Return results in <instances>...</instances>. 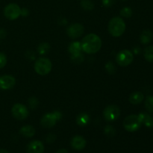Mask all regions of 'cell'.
Segmentation results:
<instances>
[{
    "label": "cell",
    "instance_id": "obj_14",
    "mask_svg": "<svg viewBox=\"0 0 153 153\" xmlns=\"http://www.w3.org/2000/svg\"><path fill=\"white\" fill-rule=\"evenodd\" d=\"M143 94L140 92H134L130 95L129 102L133 105L140 104L143 100Z\"/></svg>",
    "mask_w": 153,
    "mask_h": 153
},
{
    "label": "cell",
    "instance_id": "obj_32",
    "mask_svg": "<svg viewBox=\"0 0 153 153\" xmlns=\"http://www.w3.org/2000/svg\"><path fill=\"white\" fill-rule=\"evenodd\" d=\"M28 14V10L26 8H23L21 10V15L23 16H26Z\"/></svg>",
    "mask_w": 153,
    "mask_h": 153
},
{
    "label": "cell",
    "instance_id": "obj_24",
    "mask_svg": "<svg viewBox=\"0 0 153 153\" xmlns=\"http://www.w3.org/2000/svg\"><path fill=\"white\" fill-rule=\"evenodd\" d=\"M81 5L85 10H91L94 8V3L91 0H82Z\"/></svg>",
    "mask_w": 153,
    "mask_h": 153
},
{
    "label": "cell",
    "instance_id": "obj_28",
    "mask_svg": "<svg viewBox=\"0 0 153 153\" xmlns=\"http://www.w3.org/2000/svg\"><path fill=\"white\" fill-rule=\"evenodd\" d=\"M105 68L106 70H107V71L109 73H111V74H113V73L115 72V70H116V68H115L114 65L113 63L111 62L108 63L105 66Z\"/></svg>",
    "mask_w": 153,
    "mask_h": 153
},
{
    "label": "cell",
    "instance_id": "obj_35",
    "mask_svg": "<svg viewBox=\"0 0 153 153\" xmlns=\"http://www.w3.org/2000/svg\"><path fill=\"white\" fill-rule=\"evenodd\" d=\"M0 153H9L7 150L5 149H0Z\"/></svg>",
    "mask_w": 153,
    "mask_h": 153
},
{
    "label": "cell",
    "instance_id": "obj_15",
    "mask_svg": "<svg viewBox=\"0 0 153 153\" xmlns=\"http://www.w3.org/2000/svg\"><path fill=\"white\" fill-rule=\"evenodd\" d=\"M20 133L26 137H31L35 134V129L32 126H25L20 128Z\"/></svg>",
    "mask_w": 153,
    "mask_h": 153
},
{
    "label": "cell",
    "instance_id": "obj_10",
    "mask_svg": "<svg viewBox=\"0 0 153 153\" xmlns=\"http://www.w3.org/2000/svg\"><path fill=\"white\" fill-rule=\"evenodd\" d=\"M67 32L69 37L71 38H78L83 34L84 27L79 23H74L69 26Z\"/></svg>",
    "mask_w": 153,
    "mask_h": 153
},
{
    "label": "cell",
    "instance_id": "obj_6",
    "mask_svg": "<svg viewBox=\"0 0 153 153\" xmlns=\"http://www.w3.org/2000/svg\"><path fill=\"white\" fill-rule=\"evenodd\" d=\"M4 14L6 18L10 20H13L17 19L21 15V8L18 4L10 3L4 7Z\"/></svg>",
    "mask_w": 153,
    "mask_h": 153
},
{
    "label": "cell",
    "instance_id": "obj_20",
    "mask_svg": "<svg viewBox=\"0 0 153 153\" xmlns=\"http://www.w3.org/2000/svg\"><path fill=\"white\" fill-rule=\"evenodd\" d=\"M143 55L146 61L153 63V46H149L145 48L143 51Z\"/></svg>",
    "mask_w": 153,
    "mask_h": 153
},
{
    "label": "cell",
    "instance_id": "obj_26",
    "mask_svg": "<svg viewBox=\"0 0 153 153\" xmlns=\"http://www.w3.org/2000/svg\"><path fill=\"white\" fill-rule=\"evenodd\" d=\"M105 134H107L108 136H109V137H113V136H114L116 131H115V129L112 126H106L105 128Z\"/></svg>",
    "mask_w": 153,
    "mask_h": 153
},
{
    "label": "cell",
    "instance_id": "obj_1",
    "mask_svg": "<svg viewBox=\"0 0 153 153\" xmlns=\"http://www.w3.org/2000/svg\"><path fill=\"white\" fill-rule=\"evenodd\" d=\"M102 46L101 39L94 34H90L85 36L82 43V50L88 54H94L98 52Z\"/></svg>",
    "mask_w": 153,
    "mask_h": 153
},
{
    "label": "cell",
    "instance_id": "obj_18",
    "mask_svg": "<svg viewBox=\"0 0 153 153\" xmlns=\"http://www.w3.org/2000/svg\"><path fill=\"white\" fill-rule=\"evenodd\" d=\"M152 33L149 30H144L140 36V40L143 44H147L152 40Z\"/></svg>",
    "mask_w": 153,
    "mask_h": 153
},
{
    "label": "cell",
    "instance_id": "obj_27",
    "mask_svg": "<svg viewBox=\"0 0 153 153\" xmlns=\"http://www.w3.org/2000/svg\"><path fill=\"white\" fill-rule=\"evenodd\" d=\"M28 103L31 108H35L38 105L39 102L37 98H35V97H31V98H30L29 100H28Z\"/></svg>",
    "mask_w": 153,
    "mask_h": 153
},
{
    "label": "cell",
    "instance_id": "obj_21",
    "mask_svg": "<svg viewBox=\"0 0 153 153\" xmlns=\"http://www.w3.org/2000/svg\"><path fill=\"white\" fill-rule=\"evenodd\" d=\"M38 52L40 55H44V54L48 53L50 50V46L47 43H42L39 45L38 46Z\"/></svg>",
    "mask_w": 153,
    "mask_h": 153
},
{
    "label": "cell",
    "instance_id": "obj_30",
    "mask_svg": "<svg viewBox=\"0 0 153 153\" xmlns=\"http://www.w3.org/2000/svg\"><path fill=\"white\" fill-rule=\"evenodd\" d=\"M115 3V0H102V4L105 7H111Z\"/></svg>",
    "mask_w": 153,
    "mask_h": 153
},
{
    "label": "cell",
    "instance_id": "obj_23",
    "mask_svg": "<svg viewBox=\"0 0 153 153\" xmlns=\"http://www.w3.org/2000/svg\"><path fill=\"white\" fill-rule=\"evenodd\" d=\"M72 62L76 64H80L84 61V55H82V52L76 55H72L71 57Z\"/></svg>",
    "mask_w": 153,
    "mask_h": 153
},
{
    "label": "cell",
    "instance_id": "obj_17",
    "mask_svg": "<svg viewBox=\"0 0 153 153\" xmlns=\"http://www.w3.org/2000/svg\"><path fill=\"white\" fill-rule=\"evenodd\" d=\"M90 117L88 114L82 113L76 118V123L80 126H85L89 123Z\"/></svg>",
    "mask_w": 153,
    "mask_h": 153
},
{
    "label": "cell",
    "instance_id": "obj_33",
    "mask_svg": "<svg viewBox=\"0 0 153 153\" xmlns=\"http://www.w3.org/2000/svg\"><path fill=\"white\" fill-rule=\"evenodd\" d=\"M6 35V31L4 29H0V39H2L5 37Z\"/></svg>",
    "mask_w": 153,
    "mask_h": 153
},
{
    "label": "cell",
    "instance_id": "obj_25",
    "mask_svg": "<svg viewBox=\"0 0 153 153\" xmlns=\"http://www.w3.org/2000/svg\"><path fill=\"white\" fill-rule=\"evenodd\" d=\"M131 14H132V10H131V9L130 8V7H124V8H123L120 11V15L121 16H124V17L128 18L131 16Z\"/></svg>",
    "mask_w": 153,
    "mask_h": 153
},
{
    "label": "cell",
    "instance_id": "obj_2",
    "mask_svg": "<svg viewBox=\"0 0 153 153\" xmlns=\"http://www.w3.org/2000/svg\"><path fill=\"white\" fill-rule=\"evenodd\" d=\"M108 30L110 34L114 37H120L126 30V24L123 19L120 17H114L108 24Z\"/></svg>",
    "mask_w": 153,
    "mask_h": 153
},
{
    "label": "cell",
    "instance_id": "obj_29",
    "mask_svg": "<svg viewBox=\"0 0 153 153\" xmlns=\"http://www.w3.org/2000/svg\"><path fill=\"white\" fill-rule=\"evenodd\" d=\"M7 63V58L4 54L0 53V69L3 68L6 65Z\"/></svg>",
    "mask_w": 153,
    "mask_h": 153
},
{
    "label": "cell",
    "instance_id": "obj_9",
    "mask_svg": "<svg viewBox=\"0 0 153 153\" xmlns=\"http://www.w3.org/2000/svg\"><path fill=\"white\" fill-rule=\"evenodd\" d=\"M12 114L16 119L22 120L28 116V108L22 104H15L12 108Z\"/></svg>",
    "mask_w": 153,
    "mask_h": 153
},
{
    "label": "cell",
    "instance_id": "obj_3",
    "mask_svg": "<svg viewBox=\"0 0 153 153\" xmlns=\"http://www.w3.org/2000/svg\"><path fill=\"white\" fill-rule=\"evenodd\" d=\"M52 67V62L48 58H40L36 61L34 70L40 76H45L51 71Z\"/></svg>",
    "mask_w": 153,
    "mask_h": 153
},
{
    "label": "cell",
    "instance_id": "obj_12",
    "mask_svg": "<svg viewBox=\"0 0 153 153\" xmlns=\"http://www.w3.org/2000/svg\"><path fill=\"white\" fill-rule=\"evenodd\" d=\"M43 151H44V146L43 143L39 140L31 141L27 146L28 153H43Z\"/></svg>",
    "mask_w": 153,
    "mask_h": 153
},
{
    "label": "cell",
    "instance_id": "obj_22",
    "mask_svg": "<svg viewBox=\"0 0 153 153\" xmlns=\"http://www.w3.org/2000/svg\"><path fill=\"white\" fill-rule=\"evenodd\" d=\"M145 107L148 111L153 113V96H149L146 97L145 101Z\"/></svg>",
    "mask_w": 153,
    "mask_h": 153
},
{
    "label": "cell",
    "instance_id": "obj_8",
    "mask_svg": "<svg viewBox=\"0 0 153 153\" xmlns=\"http://www.w3.org/2000/svg\"><path fill=\"white\" fill-rule=\"evenodd\" d=\"M120 115V110L117 105H109L103 112V116L107 121H114L118 119Z\"/></svg>",
    "mask_w": 153,
    "mask_h": 153
},
{
    "label": "cell",
    "instance_id": "obj_13",
    "mask_svg": "<svg viewBox=\"0 0 153 153\" xmlns=\"http://www.w3.org/2000/svg\"><path fill=\"white\" fill-rule=\"evenodd\" d=\"M71 146L76 150H82L86 146V140L82 136H75L71 140Z\"/></svg>",
    "mask_w": 153,
    "mask_h": 153
},
{
    "label": "cell",
    "instance_id": "obj_16",
    "mask_svg": "<svg viewBox=\"0 0 153 153\" xmlns=\"http://www.w3.org/2000/svg\"><path fill=\"white\" fill-rule=\"evenodd\" d=\"M69 52L71 55H76L82 52V43L79 42H73L69 46Z\"/></svg>",
    "mask_w": 153,
    "mask_h": 153
},
{
    "label": "cell",
    "instance_id": "obj_31",
    "mask_svg": "<svg viewBox=\"0 0 153 153\" xmlns=\"http://www.w3.org/2000/svg\"><path fill=\"white\" fill-rule=\"evenodd\" d=\"M56 139V137H55V134H50L46 137V140H47L49 143H52V142L55 141V140Z\"/></svg>",
    "mask_w": 153,
    "mask_h": 153
},
{
    "label": "cell",
    "instance_id": "obj_7",
    "mask_svg": "<svg viewBox=\"0 0 153 153\" xmlns=\"http://www.w3.org/2000/svg\"><path fill=\"white\" fill-rule=\"evenodd\" d=\"M133 58L134 57H133L132 53L130 51L125 49V50L120 51L117 54V62L121 67H126L132 62Z\"/></svg>",
    "mask_w": 153,
    "mask_h": 153
},
{
    "label": "cell",
    "instance_id": "obj_4",
    "mask_svg": "<svg viewBox=\"0 0 153 153\" xmlns=\"http://www.w3.org/2000/svg\"><path fill=\"white\" fill-rule=\"evenodd\" d=\"M141 120L139 115H130L126 117L123 121V126L128 131H135L140 128L141 126Z\"/></svg>",
    "mask_w": 153,
    "mask_h": 153
},
{
    "label": "cell",
    "instance_id": "obj_5",
    "mask_svg": "<svg viewBox=\"0 0 153 153\" xmlns=\"http://www.w3.org/2000/svg\"><path fill=\"white\" fill-rule=\"evenodd\" d=\"M61 117H62V115H61V112L59 111H55L54 113L47 114L42 117L40 123H41L42 126H43L44 128H52L55 125L57 121L61 119Z\"/></svg>",
    "mask_w": 153,
    "mask_h": 153
},
{
    "label": "cell",
    "instance_id": "obj_34",
    "mask_svg": "<svg viewBox=\"0 0 153 153\" xmlns=\"http://www.w3.org/2000/svg\"><path fill=\"white\" fill-rule=\"evenodd\" d=\"M56 153H69L68 151L65 149H61L58 151Z\"/></svg>",
    "mask_w": 153,
    "mask_h": 153
},
{
    "label": "cell",
    "instance_id": "obj_11",
    "mask_svg": "<svg viewBox=\"0 0 153 153\" xmlns=\"http://www.w3.org/2000/svg\"><path fill=\"white\" fill-rule=\"evenodd\" d=\"M16 84V80L12 76H3L0 77V88L3 90L11 89Z\"/></svg>",
    "mask_w": 153,
    "mask_h": 153
},
{
    "label": "cell",
    "instance_id": "obj_19",
    "mask_svg": "<svg viewBox=\"0 0 153 153\" xmlns=\"http://www.w3.org/2000/svg\"><path fill=\"white\" fill-rule=\"evenodd\" d=\"M139 117L142 123H144V125L149 128H153V117L146 114H140Z\"/></svg>",
    "mask_w": 153,
    "mask_h": 153
}]
</instances>
